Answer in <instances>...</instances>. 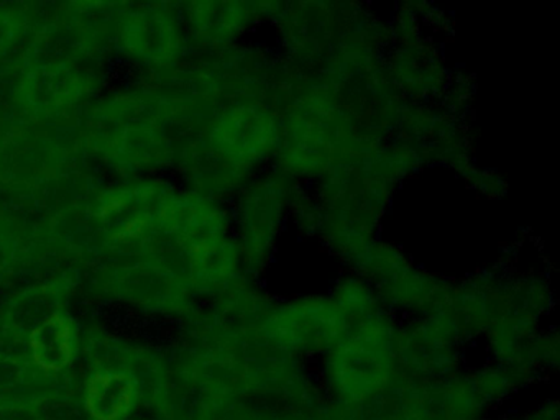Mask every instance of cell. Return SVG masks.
Listing matches in <instances>:
<instances>
[{
	"instance_id": "14",
	"label": "cell",
	"mask_w": 560,
	"mask_h": 420,
	"mask_svg": "<svg viewBox=\"0 0 560 420\" xmlns=\"http://www.w3.org/2000/svg\"><path fill=\"white\" fill-rule=\"evenodd\" d=\"M84 89L86 79L73 66H40L25 74L21 94L31 110L47 114L80 98Z\"/></svg>"
},
{
	"instance_id": "22",
	"label": "cell",
	"mask_w": 560,
	"mask_h": 420,
	"mask_svg": "<svg viewBox=\"0 0 560 420\" xmlns=\"http://www.w3.org/2000/svg\"><path fill=\"white\" fill-rule=\"evenodd\" d=\"M32 407L38 420H94L84 400L61 394L42 397Z\"/></svg>"
},
{
	"instance_id": "17",
	"label": "cell",
	"mask_w": 560,
	"mask_h": 420,
	"mask_svg": "<svg viewBox=\"0 0 560 420\" xmlns=\"http://www.w3.org/2000/svg\"><path fill=\"white\" fill-rule=\"evenodd\" d=\"M88 26L80 22H57L38 33L27 55L31 68L71 65L90 48Z\"/></svg>"
},
{
	"instance_id": "9",
	"label": "cell",
	"mask_w": 560,
	"mask_h": 420,
	"mask_svg": "<svg viewBox=\"0 0 560 420\" xmlns=\"http://www.w3.org/2000/svg\"><path fill=\"white\" fill-rule=\"evenodd\" d=\"M281 7V2H195L189 5V23L202 45L224 48L241 42L261 23H273Z\"/></svg>"
},
{
	"instance_id": "24",
	"label": "cell",
	"mask_w": 560,
	"mask_h": 420,
	"mask_svg": "<svg viewBox=\"0 0 560 420\" xmlns=\"http://www.w3.org/2000/svg\"><path fill=\"white\" fill-rule=\"evenodd\" d=\"M25 366L15 358L0 354V389H11L24 383Z\"/></svg>"
},
{
	"instance_id": "26",
	"label": "cell",
	"mask_w": 560,
	"mask_h": 420,
	"mask_svg": "<svg viewBox=\"0 0 560 420\" xmlns=\"http://www.w3.org/2000/svg\"><path fill=\"white\" fill-rule=\"evenodd\" d=\"M0 420H38L34 407L28 404H0Z\"/></svg>"
},
{
	"instance_id": "18",
	"label": "cell",
	"mask_w": 560,
	"mask_h": 420,
	"mask_svg": "<svg viewBox=\"0 0 560 420\" xmlns=\"http://www.w3.org/2000/svg\"><path fill=\"white\" fill-rule=\"evenodd\" d=\"M77 325L71 317L55 315L28 337L32 358L45 371H61L70 366L77 354Z\"/></svg>"
},
{
	"instance_id": "15",
	"label": "cell",
	"mask_w": 560,
	"mask_h": 420,
	"mask_svg": "<svg viewBox=\"0 0 560 420\" xmlns=\"http://www.w3.org/2000/svg\"><path fill=\"white\" fill-rule=\"evenodd\" d=\"M139 381L124 370H101L86 384L84 404L94 420H120L139 399Z\"/></svg>"
},
{
	"instance_id": "25",
	"label": "cell",
	"mask_w": 560,
	"mask_h": 420,
	"mask_svg": "<svg viewBox=\"0 0 560 420\" xmlns=\"http://www.w3.org/2000/svg\"><path fill=\"white\" fill-rule=\"evenodd\" d=\"M21 22L11 13L0 12V49L8 48L21 33Z\"/></svg>"
},
{
	"instance_id": "1",
	"label": "cell",
	"mask_w": 560,
	"mask_h": 420,
	"mask_svg": "<svg viewBox=\"0 0 560 420\" xmlns=\"http://www.w3.org/2000/svg\"><path fill=\"white\" fill-rule=\"evenodd\" d=\"M421 167L418 151L393 137L365 156L334 167L311 186L324 212L317 238L343 268H352L378 238L396 189Z\"/></svg>"
},
{
	"instance_id": "23",
	"label": "cell",
	"mask_w": 560,
	"mask_h": 420,
	"mask_svg": "<svg viewBox=\"0 0 560 420\" xmlns=\"http://www.w3.org/2000/svg\"><path fill=\"white\" fill-rule=\"evenodd\" d=\"M460 177L468 186L474 187L475 190H478L481 196L488 197V199H500L506 192V183H504L503 177L497 171L483 170L477 163L468 167Z\"/></svg>"
},
{
	"instance_id": "12",
	"label": "cell",
	"mask_w": 560,
	"mask_h": 420,
	"mask_svg": "<svg viewBox=\"0 0 560 420\" xmlns=\"http://www.w3.org/2000/svg\"><path fill=\"white\" fill-rule=\"evenodd\" d=\"M110 282L120 298L153 308H173L183 304L186 291L191 289L149 261L117 269Z\"/></svg>"
},
{
	"instance_id": "20",
	"label": "cell",
	"mask_w": 560,
	"mask_h": 420,
	"mask_svg": "<svg viewBox=\"0 0 560 420\" xmlns=\"http://www.w3.org/2000/svg\"><path fill=\"white\" fill-rule=\"evenodd\" d=\"M117 158L130 166H149L165 158L166 144L155 130L150 127L124 128L117 133Z\"/></svg>"
},
{
	"instance_id": "4",
	"label": "cell",
	"mask_w": 560,
	"mask_h": 420,
	"mask_svg": "<svg viewBox=\"0 0 560 420\" xmlns=\"http://www.w3.org/2000/svg\"><path fill=\"white\" fill-rule=\"evenodd\" d=\"M296 184L268 167L234 194L232 236L241 248L245 272L252 278L261 279L273 265L288 229V209Z\"/></svg>"
},
{
	"instance_id": "3",
	"label": "cell",
	"mask_w": 560,
	"mask_h": 420,
	"mask_svg": "<svg viewBox=\"0 0 560 420\" xmlns=\"http://www.w3.org/2000/svg\"><path fill=\"white\" fill-rule=\"evenodd\" d=\"M398 328L395 314L386 308L350 325L323 357L324 377L337 396L365 402L389 389L399 368Z\"/></svg>"
},
{
	"instance_id": "5",
	"label": "cell",
	"mask_w": 560,
	"mask_h": 420,
	"mask_svg": "<svg viewBox=\"0 0 560 420\" xmlns=\"http://www.w3.org/2000/svg\"><path fill=\"white\" fill-rule=\"evenodd\" d=\"M329 294H306L273 302L258 324L261 340L283 354L324 357L350 328Z\"/></svg>"
},
{
	"instance_id": "8",
	"label": "cell",
	"mask_w": 560,
	"mask_h": 420,
	"mask_svg": "<svg viewBox=\"0 0 560 420\" xmlns=\"http://www.w3.org/2000/svg\"><path fill=\"white\" fill-rule=\"evenodd\" d=\"M159 229L175 236L191 255L201 246L232 235L231 207L201 192H173L163 207Z\"/></svg>"
},
{
	"instance_id": "6",
	"label": "cell",
	"mask_w": 560,
	"mask_h": 420,
	"mask_svg": "<svg viewBox=\"0 0 560 420\" xmlns=\"http://www.w3.org/2000/svg\"><path fill=\"white\" fill-rule=\"evenodd\" d=\"M383 66L406 102H438L452 72L441 43L425 30L389 39Z\"/></svg>"
},
{
	"instance_id": "7",
	"label": "cell",
	"mask_w": 560,
	"mask_h": 420,
	"mask_svg": "<svg viewBox=\"0 0 560 420\" xmlns=\"http://www.w3.org/2000/svg\"><path fill=\"white\" fill-rule=\"evenodd\" d=\"M173 196L162 186H136L101 197L93 213L107 242L145 240L159 229L163 207Z\"/></svg>"
},
{
	"instance_id": "16",
	"label": "cell",
	"mask_w": 560,
	"mask_h": 420,
	"mask_svg": "<svg viewBox=\"0 0 560 420\" xmlns=\"http://www.w3.org/2000/svg\"><path fill=\"white\" fill-rule=\"evenodd\" d=\"M67 285L47 282L34 285L15 295L5 308L4 322L15 335L31 337L45 322L61 314Z\"/></svg>"
},
{
	"instance_id": "19",
	"label": "cell",
	"mask_w": 560,
	"mask_h": 420,
	"mask_svg": "<svg viewBox=\"0 0 560 420\" xmlns=\"http://www.w3.org/2000/svg\"><path fill=\"white\" fill-rule=\"evenodd\" d=\"M329 298L349 318L350 324L369 318L383 308L375 285L353 269H343L337 276L330 288Z\"/></svg>"
},
{
	"instance_id": "2",
	"label": "cell",
	"mask_w": 560,
	"mask_h": 420,
	"mask_svg": "<svg viewBox=\"0 0 560 420\" xmlns=\"http://www.w3.org/2000/svg\"><path fill=\"white\" fill-rule=\"evenodd\" d=\"M280 112L255 97L231 98L209 121L205 140L191 153L198 192L232 194L268 170L280 147Z\"/></svg>"
},
{
	"instance_id": "13",
	"label": "cell",
	"mask_w": 560,
	"mask_h": 420,
	"mask_svg": "<svg viewBox=\"0 0 560 420\" xmlns=\"http://www.w3.org/2000/svg\"><path fill=\"white\" fill-rule=\"evenodd\" d=\"M191 288L205 294L219 295L247 272L241 248L234 236L215 240L189 255Z\"/></svg>"
},
{
	"instance_id": "10",
	"label": "cell",
	"mask_w": 560,
	"mask_h": 420,
	"mask_svg": "<svg viewBox=\"0 0 560 420\" xmlns=\"http://www.w3.org/2000/svg\"><path fill=\"white\" fill-rule=\"evenodd\" d=\"M452 285L454 282L411 261L375 289L383 308L392 314L398 311L412 317H429L444 311Z\"/></svg>"
},
{
	"instance_id": "11",
	"label": "cell",
	"mask_w": 560,
	"mask_h": 420,
	"mask_svg": "<svg viewBox=\"0 0 560 420\" xmlns=\"http://www.w3.org/2000/svg\"><path fill=\"white\" fill-rule=\"evenodd\" d=\"M122 42L132 55L160 65L176 58L182 35L172 15L162 10L143 9L130 13L122 23Z\"/></svg>"
},
{
	"instance_id": "21",
	"label": "cell",
	"mask_w": 560,
	"mask_h": 420,
	"mask_svg": "<svg viewBox=\"0 0 560 420\" xmlns=\"http://www.w3.org/2000/svg\"><path fill=\"white\" fill-rule=\"evenodd\" d=\"M324 212L313 187L298 183L291 192L288 226L303 238H317L323 229Z\"/></svg>"
}]
</instances>
